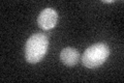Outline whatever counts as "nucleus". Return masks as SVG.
Segmentation results:
<instances>
[{
	"label": "nucleus",
	"mask_w": 124,
	"mask_h": 83,
	"mask_svg": "<svg viewBox=\"0 0 124 83\" xmlns=\"http://www.w3.org/2000/svg\"><path fill=\"white\" fill-rule=\"evenodd\" d=\"M110 55V48L107 44L97 43L85 50L82 56L83 65L88 69L98 68L107 60Z\"/></svg>",
	"instance_id": "obj_2"
},
{
	"label": "nucleus",
	"mask_w": 124,
	"mask_h": 83,
	"mask_svg": "<svg viewBox=\"0 0 124 83\" xmlns=\"http://www.w3.org/2000/svg\"><path fill=\"white\" fill-rule=\"evenodd\" d=\"M102 2H104V3H113L115 1L114 0H102Z\"/></svg>",
	"instance_id": "obj_5"
},
{
	"label": "nucleus",
	"mask_w": 124,
	"mask_h": 83,
	"mask_svg": "<svg viewBox=\"0 0 124 83\" xmlns=\"http://www.w3.org/2000/svg\"><path fill=\"white\" fill-rule=\"evenodd\" d=\"M48 37L44 33L37 32L27 39L25 47V58L29 64L39 62L48 50Z\"/></svg>",
	"instance_id": "obj_1"
},
{
	"label": "nucleus",
	"mask_w": 124,
	"mask_h": 83,
	"mask_svg": "<svg viewBox=\"0 0 124 83\" xmlns=\"http://www.w3.org/2000/svg\"><path fill=\"white\" fill-rule=\"evenodd\" d=\"M80 54L78 52V50L75 48H64L60 52V60L62 64H64L67 66H73L78 61H79Z\"/></svg>",
	"instance_id": "obj_4"
},
{
	"label": "nucleus",
	"mask_w": 124,
	"mask_h": 83,
	"mask_svg": "<svg viewBox=\"0 0 124 83\" xmlns=\"http://www.w3.org/2000/svg\"><path fill=\"white\" fill-rule=\"evenodd\" d=\"M58 20L57 11L54 9H45L38 16L37 24L42 30H50L56 26Z\"/></svg>",
	"instance_id": "obj_3"
}]
</instances>
